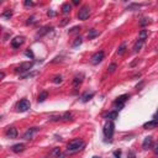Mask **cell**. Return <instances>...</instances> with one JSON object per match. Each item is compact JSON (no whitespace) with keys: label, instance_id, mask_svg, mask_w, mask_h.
<instances>
[{"label":"cell","instance_id":"8fae6325","mask_svg":"<svg viewBox=\"0 0 158 158\" xmlns=\"http://www.w3.org/2000/svg\"><path fill=\"white\" fill-rule=\"evenodd\" d=\"M152 143H153V137H152V136H147V137L143 140L142 148H143V150H148V148H151Z\"/></svg>","mask_w":158,"mask_h":158},{"label":"cell","instance_id":"52a82bcc","mask_svg":"<svg viewBox=\"0 0 158 158\" xmlns=\"http://www.w3.org/2000/svg\"><path fill=\"white\" fill-rule=\"evenodd\" d=\"M24 42H25V37L17 36V37H15V38L11 40V47L15 48V49H17V48H20L21 46L24 45Z\"/></svg>","mask_w":158,"mask_h":158},{"label":"cell","instance_id":"3957f363","mask_svg":"<svg viewBox=\"0 0 158 158\" xmlns=\"http://www.w3.org/2000/svg\"><path fill=\"white\" fill-rule=\"evenodd\" d=\"M30 108H31V104H30V101H28L27 99L20 100V101L17 103V105H16V110H17L19 112H25V111H27Z\"/></svg>","mask_w":158,"mask_h":158},{"label":"cell","instance_id":"5bb4252c","mask_svg":"<svg viewBox=\"0 0 158 158\" xmlns=\"http://www.w3.org/2000/svg\"><path fill=\"white\" fill-rule=\"evenodd\" d=\"M51 158H64V154L61 152L59 148H53V151L51 152Z\"/></svg>","mask_w":158,"mask_h":158},{"label":"cell","instance_id":"f546056e","mask_svg":"<svg viewBox=\"0 0 158 158\" xmlns=\"http://www.w3.org/2000/svg\"><path fill=\"white\" fill-rule=\"evenodd\" d=\"M35 22H36V17H35V16L28 17V20H27V25H34Z\"/></svg>","mask_w":158,"mask_h":158},{"label":"cell","instance_id":"7402d4cb","mask_svg":"<svg viewBox=\"0 0 158 158\" xmlns=\"http://www.w3.org/2000/svg\"><path fill=\"white\" fill-rule=\"evenodd\" d=\"M70 119H72V114L69 111H67V112H64V114L62 115V120L63 121H69Z\"/></svg>","mask_w":158,"mask_h":158},{"label":"cell","instance_id":"30bf717a","mask_svg":"<svg viewBox=\"0 0 158 158\" xmlns=\"http://www.w3.org/2000/svg\"><path fill=\"white\" fill-rule=\"evenodd\" d=\"M38 131V127H31V129H28L25 133H24V140H32V137H34V135Z\"/></svg>","mask_w":158,"mask_h":158},{"label":"cell","instance_id":"5b68a950","mask_svg":"<svg viewBox=\"0 0 158 158\" xmlns=\"http://www.w3.org/2000/svg\"><path fill=\"white\" fill-rule=\"evenodd\" d=\"M127 99H129V95H127V94H124V95L119 97L116 100H115V103H114V106L118 110L122 109V108H124V105H125V103H126V100H127Z\"/></svg>","mask_w":158,"mask_h":158},{"label":"cell","instance_id":"ba28073f","mask_svg":"<svg viewBox=\"0 0 158 158\" xmlns=\"http://www.w3.org/2000/svg\"><path fill=\"white\" fill-rule=\"evenodd\" d=\"M104 57H105L104 52L103 51H99V52H97V53L91 57V63H93V64H99V63L104 59Z\"/></svg>","mask_w":158,"mask_h":158},{"label":"cell","instance_id":"83f0119b","mask_svg":"<svg viewBox=\"0 0 158 158\" xmlns=\"http://www.w3.org/2000/svg\"><path fill=\"white\" fill-rule=\"evenodd\" d=\"M1 16H3V19H10L13 16V11H11V10H7V11H5Z\"/></svg>","mask_w":158,"mask_h":158},{"label":"cell","instance_id":"4316f807","mask_svg":"<svg viewBox=\"0 0 158 158\" xmlns=\"http://www.w3.org/2000/svg\"><path fill=\"white\" fill-rule=\"evenodd\" d=\"M49 120L51 121H59V120H62V115H51Z\"/></svg>","mask_w":158,"mask_h":158},{"label":"cell","instance_id":"8992f818","mask_svg":"<svg viewBox=\"0 0 158 158\" xmlns=\"http://www.w3.org/2000/svg\"><path fill=\"white\" fill-rule=\"evenodd\" d=\"M90 15V9L88 6H82V9L79 10V13H78V19L79 20H87Z\"/></svg>","mask_w":158,"mask_h":158},{"label":"cell","instance_id":"e575fe53","mask_svg":"<svg viewBox=\"0 0 158 158\" xmlns=\"http://www.w3.org/2000/svg\"><path fill=\"white\" fill-rule=\"evenodd\" d=\"M140 6H141V5H136V4H132V5H130V6L127 7V9H129V10H133V9H140Z\"/></svg>","mask_w":158,"mask_h":158},{"label":"cell","instance_id":"ac0fdd59","mask_svg":"<svg viewBox=\"0 0 158 158\" xmlns=\"http://www.w3.org/2000/svg\"><path fill=\"white\" fill-rule=\"evenodd\" d=\"M47 97H48V93L47 91H42L40 95H38V98H37V101L38 103H43L47 99Z\"/></svg>","mask_w":158,"mask_h":158},{"label":"cell","instance_id":"2e32d148","mask_svg":"<svg viewBox=\"0 0 158 158\" xmlns=\"http://www.w3.org/2000/svg\"><path fill=\"white\" fill-rule=\"evenodd\" d=\"M70 10H72V5H70L69 3H64V4L62 5V13L64 14V15L69 14V13H70Z\"/></svg>","mask_w":158,"mask_h":158},{"label":"cell","instance_id":"cb8c5ba5","mask_svg":"<svg viewBox=\"0 0 158 158\" xmlns=\"http://www.w3.org/2000/svg\"><path fill=\"white\" fill-rule=\"evenodd\" d=\"M97 35H98V31H97V30H94V28H91V30L89 31V32H88V38L91 40V38L95 37Z\"/></svg>","mask_w":158,"mask_h":158},{"label":"cell","instance_id":"4dcf8cb0","mask_svg":"<svg viewBox=\"0 0 158 158\" xmlns=\"http://www.w3.org/2000/svg\"><path fill=\"white\" fill-rule=\"evenodd\" d=\"M25 56H26V57H30L31 59H32V58H34V53H32V51H31V49L28 48V49L25 52Z\"/></svg>","mask_w":158,"mask_h":158},{"label":"cell","instance_id":"60d3db41","mask_svg":"<svg viewBox=\"0 0 158 158\" xmlns=\"http://www.w3.org/2000/svg\"><path fill=\"white\" fill-rule=\"evenodd\" d=\"M153 120H158V110H157L156 114L153 115Z\"/></svg>","mask_w":158,"mask_h":158},{"label":"cell","instance_id":"8d00e7d4","mask_svg":"<svg viewBox=\"0 0 158 158\" xmlns=\"http://www.w3.org/2000/svg\"><path fill=\"white\" fill-rule=\"evenodd\" d=\"M24 5H25V6H34L35 4H34L32 1H28V0H26V1L24 3Z\"/></svg>","mask_w":158,"mask_h":158},{"label":"cell","instance_id":"9c48e42d","mask_svg":"<svg viewBox=\"0 0 158 158\" xmlns=\"http://www.w3.org/2000/svg\"><path fill=\"white\" fill-rule=\"evenodd\" d=\"M5 135H6V137H7V139L14 140V139H16V137H17L19 132H17L16 127H9V129L6 130V132H5Z\"/></svg>","mask_w":158,"mask_h":158},{"label":"cell","instance_id":"9a60e30c","mask_svg":"<svg viewBox=\"0 0 158 158\" xmlns=\"http://www.w3.org/2000/svg\"><path fill=\"white\" fill-rule=\"evenodd\" d=\"M118 116H119V112H118V110H115V111L109 112L108 115H105V119H108V120L112 121V120H115V119H118Z\"/></svg>","mask_w":158,"mask_h":158},{"label":"cell","instance_id":"74e56055","mask_svg":"<svg viewBox=\"0 0 158 158\" xmlns=\"http://www.w3.org/2000/svg\"><path fill=\"white\" fill-rule=\"evenodd\" d=\"M114 156H115V158H120L121 157V151H115Z\"/></svg>","mask_w":158,"mask_h":158},{"label":"cell","instance_id":"ee69618b","mask_svg":"<svg viewBox=\"0 0 158 158\" xmlns=\"http://www.w3.org/2000/svg\"><path fill=\"white\" fill-rule=\"evenodd\" d=\"M154 158H158V157H154Z\"/></svg>","mask_w":158,"mask_h":158},{"label":"cell","instance_id":"7bdbcfd3","mask_svg":"<svg viewBox=\"0 0 158 158\" xmlns=\"http://www.w3.org/2000/svg\"><path fill=\"white\" fill-rule=\"evenodd\" d=\"M93 158H100V157H98V156H94V157H93Z\"/></svg>","mask_w":158,"mask_h":158},{"label":"cell","instance_id":"d6a6232c","mask_svg":"<svg viewBox=\"0 0 158 158\" xmlns=\"http://www.w3.org/2000/svg\"><path fill=\"white\" fill-rule=\"evenodd\" d=\"M116 64H115V63H112V64H110V67H109V72L110 73H114L115 72V69H116Z\"/></svg>","mask_w":158,"mask_h":158},{"label":"cell","instance_id":"836d02e7","mask_svg":"<svg viewBox=\"0 0 158 158\" xmlns=\"http://www.w3.org/2000/svg\"><path fill=\"white\" fill-rule=\"evenodd\" d=\"M80 30L79 26H76V27H73L72 30H69V34H74V32H78V31Z\"/></svg>","mask_w":158,"mask_h":158},{"label":"cell","instance_id":"ffe728a7","mask_svg":"<svg viewBox=\"0 0 158 158\" xmlns=\"http://www.w3.org/2000/svg\"><path fill=\"white\" fill-rule=\"evenodd\" d=\"M82 82H83V74L77 76V77H74V79H73V85H74V87H78Z\"/></svg>","mask_w":158,"mask_h":158},{"label":"cell","instance_id":"6da1fadb","mask_svg":"<svg viewBox=\"0 0 158 158\" xmlns=\"http://www.w3.org/2000/svg\"><path fill=\"white\" fill-rule=\"evenodd\" d=\"M84 147H85V142L80 139H76V140H72L68 146H67V153L69 154H74L79 151H82Z\"/></svg>","mask_w":158,"mask_h":158},{"label":"cell","instance_id":"484cf974","mask_svg":"<svg viewBox=\"0 0 158 158\" xmlns=\"http://www.w3.org/2000/svg\"><path fill=\"white\" fill-rule=\"evenodd\" d=\"M83 43V38L82 37H78V38H76V41L74 42H73V47H78V46H80Z\"/></svg>","mask_w":158,"mask_h":158},{"label":"cell","instance_id":"f35d334b","mask_svg":"<svg viewBox=\"0 0 158 158\" xmlns=\"http://www.w3.org/2000/svg\"><path fill=\"white\" fill-rule=\"evenodd\" d=\"M153 152H154L156 154H158V142H157V143L153 146Z\"/></svg>","mask_w":158,"mask_h":158},{"label":"cell","instance_id":"d590c367","mask_svg":"<svg viewBox=\"0 0 158 158\" xmlns=\"http://www.w3.org/2000/svg\"><path fill=\"white\" fill-rule=\"evenodd\" d=\"M47 15H48L49 17H53V16H56V13L52 11V10H48V11H47Z\"/></svg>","mask_w":158,"mask_h":158},{"label":"cell","instance_id":"d4e9b609","mask_svg":"<svg viewBox=\"0 0 158 158\" xmlns=\"http://www.w3.org/2000/svg\"><path fill=\"white\" fill-rule=\"evenodd\" d=\"M125 52H126V45L122 43V45L119 47V49H118V55H119V56H122Z\"/></svg>","mask_w":158,"mask_h":158},{"label":"cell","instance_id":"b9f144b4","mask_svg":"<svg viewBox=\"0 0 158 158\" xmlns=\"http://www.w3.org/2000/svg\"><path fill=\"white\" fill-rule=\"evenodd\" d=\"M80 1H79V0H74V1H73V4H74V5H78Z\"/></svg>","mask_w":158,"mask_h":158},{"label":"cell","instance_id":"1f68e13d","mask_svg":"<svg viewBox=\"0 0 158 158\" xmlns=\"http://www.w3.org/2000/svg\"><path fill=\"white\" fill-rule=\"evenodd\" d=\"M52 82H53L55 84H59V83H62V77L59 76V77H55L53 79H52Z\"/></svg>","mask_w":158,"mask_h":158},{"label":"cell","instance_id":"7c38bea8","mask_svg":"<svg viewBox=\"0 0 158 158\" xmlns=\"http://www.w3.org/2000/svg\"><path fill=\"white\" fill-rule=\"evenodd\" d=\"M156 127H158V120H151L143 125V129H146V130H152Z\"/></svg>","mask_w":158,"mask_h":158},{"label":"cell","instance_id":"d6986e66","mask_svg":"<svg viewBox=\"0 0 158 158\" xmlns=\"http://www.w3.org/2000/svg\"><path fill=\"white\" fill-rule=\"evenodd\" d=\"M93 97H94V93H85V94H84V95L82 97V101H83V103H87V101H89Z\"/></svg>","mask_w":158,"mask_h":158},{"label":"cell","instance_id":"f1b7e54d","mask_svg":"<svg viewBox=\"0 0 158 158\" xmlns=\"http://www.w3.org/2000/svg\"><path fill=\"white\" fill-rule=\"evenodd\" d=\"M150 22H151V21H150V19L145 17V19H142V21H140V25H141V26H146V25H148Z\"/></svg>","mask_w":158,"mask_h":158},{"label":"cell","instance_id":"e0dca14e","mask_svg":"<svg viewBox=\"0 0 158 158\" xmlns=\"http://www.w3.org/2000/svg\"><path fill=\"white\" fill-rule=\"evenodd\" d=\"M143 43H145L143 41L139 40V41L135 43V46H133V52H140V51H141V48H142V46H143Z\"/></svg>","mask_w":158,"mask_h":158},{"label":"cell","instance_id":"ab89813d","mask_svg":"<svg viewBox=\"0 0 158 158\" xmlns=\"http://www.w3.org/2000/svg\"><path fill=\"white\" fill-rule=\"evenodd\" d=\"M129 158H136V154H135V152H132V151H131V152L129 153Z\"/></svg>","mask_w":158,"mask_h":158},{"label":"cell","instance_id":"603a6c76","mask_svg":"<svg viewBox=\"0 0 158 158\" xmlns=\"http://www.w3.org/2000/svg\"><path fill=\"white\" fill-rule=\"evenodd\" d=\"M52 30V27H49V26H46V27H43V28H41V31H38V36H42V35H45L46 32H48V31H51Z\"/></svg>","mask_w":158,"mask_h":158},{"label":"cell","instance_id":"44dd1931","mask_svg":"<svg viewBox=\"0 0 158 158\" xmlns=\"http://www.w3.org/2000/svg\"><path fill=\"white\" fill-rule=\"evenodd\" d=\"M147 36H148V32H147V30H141V32H140V35H139V40H141V41L145 42V40L147 38Z\"/></svg>","mask_w":158,"mask_h":158},{"label":"cell","instance_id":"4fadbf2b","mask_svg":"<svg viewBox=\"0 0 158 158\" xmlns=\"http://www.w3.org/2000/svg\"><path fill=\"white\" fill-rule=\"evenodd\" d=\"M25 150V145L24 143H17V145H14L11 147V151L15 152V153H20V152H22Z\"/></svg>","mask_w":158,"mask_h":158},{"label":"cell","instance_id":"277c9868","mask_svg":"<svg viewBox=\"0 0 158 158\" xmlns=\"http://www.w3.org/2000/svg\"><path fill=\"white\" fill-rule=\"evenodd\" d=\"M32 66H34L32 62H24V63H21L20 66L16 67L15 72H16V73H25V72H28L31 68H32Z\"/></svg>","mask_w":158,"mask_h":158},{"label":"cell","instance_id":"7a4b0ae2","mask_svg":"<svg viewBox=\"0 0 158 158\" xmlns=\"http://www.w3.org/2000/svg\"><path fill=\"white\" fill-rule=\"evenodd\" d=\"M114 131H115V125L112 121H108L104 126V135L106 139H111L112 135H114Z\"/></svg>","mask_w":158,"mask_h":158}]
</instances>
